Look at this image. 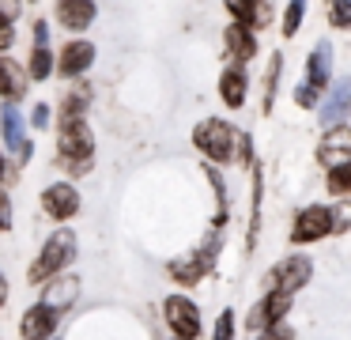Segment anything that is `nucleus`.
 Segmentation results:
<instances>
[{
    "label": "nucleus",
    "instance_id": "obj_26",
    "mask_svg": "<svg viewBox=\"0 0 351 340\" xmlns=\"http://www.w3.org/2000/svg\"><path fill=\"white\" fill-rule=\"evenodd\" d=\"M351 19V4H332V27H348Z\"/></svg>",
    "mask_w": 351,
    "mask_h": 340
},
{
    "label": "nucleus",
    "instance_id": "obj_29",
    "mask_svg": "<svg viewBox=\"0 0 351 340\" xmlns=\"http://www.w3.org/2000/svg\"><path fill=\"white\" fill-rule=\"evenodd\" d=\"M34 125H38V128L49 125V106H38V110H34Z\"/></svg>",
    "mask_w": 351,
    "mask_h": 340
},
{
    "label": "nucleus",
    "instance_id": "obj_23",
    "mask_svg": "<svg viewBox=\"0 0 351 340\" xmlns=\"http://www.w3.org/2000/svg\"><path fill=\"white\" fill-rule=\"evenodd\" d=\"M302 12H306V4H291V8H287V19H283V34H295L298 23H302Z\"/></svg>",
    "mask_w": 351,
    "mask_h": 340
},
{
    "label": "nucleus",
    "instance_id": "obj_5",
    "mask_svg": "<svg viewBox=\"0 0 351 340\" xmlns=\"http://www.w3.org/2000/svg\"><path fill=\"white\" fill-rule=\"evenodd\" d=\"M336 227L332 208L325 204H313V208H302L295 219V242H313V238H325L328 231Z\"/></svg>",
    "mask_w": 351,
    "mask_h": 340
},
{
    "label": "nucleus",
    "instance_id": "obj_7",
    "mask_svg": "<svg viewBox=\"0 0 351 340\" xmlns=\"http://www.w3.org/2000/svg\"><path fill=\"white\" fill-rule=\"evenodd\" d=\"M42 204H46V212L53 219H69V216H76V208H80V193L69 181H57V185H49L46 193H42Z\"/></svg>",
    "mask_w": 351,
    "mask_h": 340
},
{
    "label": "nucleus",
    "instance_id": "obj_14",
    "mask_svg": "<svg viewBox=\"0 0 351 340\" xmlns=\"http://www.w3.org/2000/svg\"><path fill=\"white\" fill-rule=\"evenodd\" d=\"M91 57H95L91 42H72L69 49H64V57H61V72L64 76H80L87 65H91Z\"/></svg>",
    "mask_w": 351,
    "mask_h": 340
},
{
    "label": "nucleus",
    "instance_id": "obj_4",
    "mask_svg": "<svg viewBox=\"0 0 351 340\" xmlns=\"http://www.w3.org/2000/svg\"><path fill=\"white\" fill-rule=\"evenodd\" d=\"M167 321H170V329H174L178 340L200 337V310L193 306L185 295H170L167 299Z\"/></svg>",
    "mask_w": 351,
    "mask_h": 340
},
{
    "label": "nucleus",
    "instance_id": "obj_8",
    "mask_svg": "<svg viewBox=\"0 0 351 340\" xmlns=\"http://www.w3.org/2000/svg\"><path fill=\"white\" fill-rule=\"evenodd\" d=\"M310 269H313V264L306 261V257H291V261L276 264V272H272V284H276V291L291 295L295 287H302L306 280H310Z\"/></svg>",
    "mask_w": 351,
    "mask_h": 340
},
{
    "label": "nucleus",
    "instance_id": "obj_25",
    "mask_svg": "<svg viewBox=\"0 0 351 340\" xmlns=\"http://www.w3.org/2000/svg\"><path fill=\"white\" fill-rule=\"evenodd\" d=\"M16 42V30H12V19L4 12H0V49H8V45Z\"/></svg>",
    "mask_w": 351,
    "mask_h": 340
},
{
    "label": "nucleus",
    "instance_id": "obj_10",
    "mask_svg": "<svg viewBox=\"0 0 351 340\" xmlns=\"http://www.w3.org/2000/svg\"><path fill=\"white\" fill-rule=\"evenodd\" d=\"M57 329V310L49 306H31L23 314V337L27 340H49V332Z\"/></svg>",
    "mask_w": 351,
    "mask_h": 340
},
{
    "label": "nucleus",
    "instance_id": "obj_2",
    "mask_svg": "<svg viewBox=\"0 0 351 340\" xmlns=\"http://www.w3.org/2000/svg\"><path fill=\"white\" fill-rule=\"evenodd\" d=\"M91 148H95V140H91V128L84 121H69L61 128V159L69 170H76V174L87 170L91 166Z\"/></svg>",
    "mask_w": 351,
    "mask_h": 340
},
{
    "label": "nucleus",
    "instance_id": "obj_6",
    "mask_svg": "<svg viewBox=\"0 0 351 340\" xmlns=\"http://www.w3.org/2000/svg\"><path fill=\"white\" fill-rule=\"evenodd\" d=\"M212 261H215V242L200 253V249H193V253H185V257H178V261H170V276L174 280H182V284H197L200 276H204L208 269H212Z\"/></svg>",
    "mask_w": 351,
    "mask_h": 340
},
{
    "label": "nucleus",
    "instance_id": "obj_11",
    "mask_svg": "<svg viewBox=\"0 0 351 340\" xmlns=\"http://www.w3.org/2000/svg\"><path fill=\"white\" fill-rule=\"evenodd\" d=\"M57 19H61V27H69V30H84L87 23L95 19V4L91 0H64V4L57 8Z\"/></svg>",
    "mask_w": 351,
    "mask_h": 340
},
{
    "label": "nucleus",
    "instance_id": "obj_30",
    "mask_svg": "<svg viewBox=\"0 0 351 340\" xmlns=\"http://www.w3.org/2000/svg\"><path fill=\"white\" fill-rule=\"evenodd\" d=\"M4 299H8V284H4V276H0V306H4Z\"/></svg>",
    "mask_w": 351,
    "mask_h": 340
},
{
    "label": "nucleus",
    "instance_id": "obj_28",
    "mask_svg": "<svg viewBox=\"0 0 351 340\" xmlns=\"http://www.w3.org/2000/svg\"><path fill=\"white\" fill-rule=\"evenodd\" d=\"M8 223H12V204H8V196L0 193V231H8Z\"/></svg>",
    "mask_w": 351,
    "mask_h": 340
},
{
    "label": "nucleus",
    "instance_id": "obj_15",
    "mask_svg": "<svg viewBox=\"0 0 351 340\" xmlns=\"http://www.w3.org/2000/svg\"><path fill=\"white\" fill-rule=\"evenodd\" d=\"M76 295H80V280L64 276V280H57V284H49V287H46V302H42V306L61 310V306H69V302L76 299Z\"/></svg>",
    "mask_w": 351,
    "mask_h": 340
},
{
    "label": "nucleus",
    "instance_id": "obj_1",
    "mask_svg": "<svg viewBox=\"0 0 351 340\" xmlns=\"http://www.w3.org/2000/svg\"><path fill=\"white\" fill-rule=\"evenodd\" d=\"M72 253H76V234H72V231H57V234H49L46 249H42V257L34 261V269H31V280L57 276V272H61L64 264L72 261Z\"/></svg>",
    "mask_w": 351,
    "mask_h": 340
},
{
    "label": "nucleus",
    "instance_id": "obj_21",
    "mask_svg": "<svg viewBox=\"0 0 351 340\" xmlns=\"http://www.w3.org/2000/svg\"><path fill=\"white\" fill-rule=\"evenodd\" d=\"M49 68H53V57H49V49H34V60H31V76L34 80H46Z\"/></svg>",
    "mask_w": 351,
    "mask_h": 340
},
{
    "label": "nucleus",
    "instance_id": "obj_9",
    "mask_svg": "<svg viewBox=\"0 0 351 340\" xmlns=\"http://www.w3.org/2000/svg\"><path fill=\"white\" fill-rule=\"evenodd\" d=\"M348 159H351V133L343 125H336L321 144V163L336 170V166H348Z\"/></svg>",
    "mask_w": 351,
    "mask_h": 340
},
{
    "label": "nucleus",
    "instance_id": "obj_3",
    "mask_svg": "<svg viewBox=\"0 0 351 340\" xmlns=\"http://www.w3.org/2000/svg\"><path fill=\"white\" fill-rule=\"evenodd\" d=\"M193 140H197V148L204 151L212 163H230V159H234V140L238 136L230 133L227 121H204V125L193 133Z\"/></svg>",
    "mask_w": 351,
    "mask_h": 340
},
{
    "label": "nucleus",
    "instance_id": "obj_17",
    "mask_svg": "<svg viewBox=\"0 0 351 340\" xmlns=\"http://www.w3.org/2000/svg\"><path fill=\"white\" fill-rule=\"evenodd\" d=\"M219 95H223V102H227V106H242V102H245V76H242V68H230V72H223Z\"/></svg>",
    "mask_w": 351,
    "mask_h": 340
},
{
    "label": "nucleus",
    "instance_id": "obj_20",
    "mask_svg": "<svg viewBox=\"0 0 351 340\" xmlns=\"http://www.w3.org/2000/svg\"><path fill=\"white\" fill-rule=\"evenodd\" d=\"M230 15H234V19H242L238 23V27H257V23H265L268 15H272V8L268 4H230Z\"/></svg>",
    "mask_w": 351,
    "mask_h": 340
},
{
    "label": "nucleus",
    "instance_id": "obj_16",
    "mask_svg": "<svg viewBox=\"0 0 351 340\" xmlns=\"http://www.w3.org/2000/svg\"><path fill=\"white\" fill-rule=\"evenodd\" d=\"M23 91H27V80H23V72H19V65H12L8 57H0V95L19 98Z\"/></svg>",
    "mask_w": 351,
    "mask_h": 340
},
{
    "label": "nucleus",
    "instance_id": "obj_12",
    "mask_svg": "<svg viewBox=\"0 0 351 340\" xmlns=\"http://www.w3.org/2000/svg\"><path fill=\"white\" fill-rule=\"evenodd\" d=\"M328 72H332V45L321 42L317 49L310 53V80H306V87H310V91L325 87V83H328Z\"/></svg>",
    "mask_w": 351,
    "mask_h": 340
},
{
    "label": "nucleus",
    "instance_id": "obj_31",
    "mask_svg": "<svg viewBox=\"0 0 351 340\" xmlns=\"http://www.w3.org/2000/svg\"><path fill=\"white\" fill-rule=\"evenodd\" d=\"M4 170H8V166H4V159H0V181H4Z\"/></svg>",
    "mask_w": 351,
    "mask_h": 340
},
{
    "label": "nucleus",
    "instance_id": "obj_18",
    "mask_svg": "<svg viewBox=\"0 0 351 340\" xmlns=\"http://www.w3.org/2000/svg\"><path fill=\"white\" fill-rule=\"evenodd\" d=\"M227 49H230V57H238V60H250L253 53H257V42H253V34L245 27H227Z\"/></svg>",
    "mask_w": 351,
    "mask_h": 340
},
{
    "label": "nucleus",
    "instance_id": "obj_19",
    "mask_svg": "<svg viewBox=\"0 0 351 340\" xmlns=\"http://www.w3.org/2000/svg\"><path fill=\"white\" fill-rule=\"evenodd\" d=\"M0 125H4V140L12 144V148H23V117H19V110L16 106H4V110H0Z\"/></svg>",
    "mask_w": 351,
    "mask_h": 340
},
{
    "label": "nucleus",
    "instance_id": "obj_13",
    "mask_svg": "<svg viewBox=\"0 0 351 340\" xmlns=\"http://www.w3.org/2000/svg\"><path fill=\"white\" fill-rule=\"evenodd\" d=\"M348 102H351V83H340V87L325 98V106H321V121L336 128V125H340V117L348 113Z\"/></svg>",
    "mask_w": 351,
    "mask_h": 340
},
{
    "label": "nucleus",
    "instance_id": "obj_24",
    "mask_svg": "<svg viewBox=\"0 0 351 340\" xmlns=\"http://www.w3.org/2000/svg\"><path fill=\"white\" fill-rule=\"evenodd\" d=\"M215 340H234V317H230V310H227V314H219V325H215Z\"/></svg>",
    "mask_w": 351,
    "mask_h": 340
},
{
    "label": "nucleus",
    "instance_id": "obj_27",
    "mask_svg": "<svg viewBox=\"0 0 351 340\" xmlns=\"http://www.w3.org/2000/svg\"><path fill=\"white\" fill-rule=\"evenodd\" d=\"M257 340H291V329H283V325H272V329H265Z\"/></svg>",
    "mask_w": 351,
    "mask_h": 340
},
{
    "label": "nucleus",
    "instance_id": "obj_22",
    "mask_svg": "<svg viewBox=\"0 0 351 340\" xmlns=\"http://www.w3.org/2000/svg\"><path fill=\"white\" fill-rule=\"evenodd\" d=\"M328 189H332L336 196H343L351 189V166H336L332 178H328Z\"/></svg>",
    "mask_w": 351,
    "mask_h": 340
}]
</instances>
